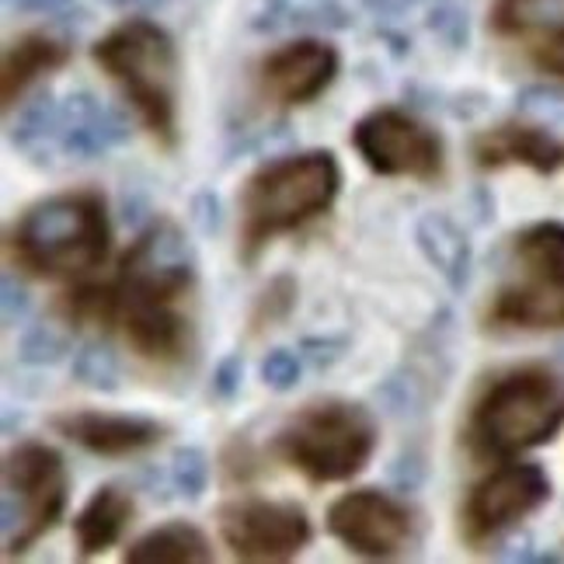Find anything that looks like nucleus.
Returning a JSON list of instances; mask_svg holds the SVG:
<instances>
[{"label": "nucleus", "mask_w": 564, "mask_h": 564, "mask_svg": "<svg viewBox=\"0 0 564 564\" xmlns=\"http://www.w3.org/2000/svg\"><path fill=\"white\" fill-rule=\"evenodd\" d=\"M70 356V338L56 332L53 324H35L18 341V359L25 366H56Z\"/></svg>", "instance_id": "obj_29"}, {"label": "nucleus", "mask_w": 564, "mask_h": 564, "mask_svg": "<svg viewBox=\"0 0 564 564\" xmlns=\"http://www.w3.org/2000/svg\"><path fill=\"white\" fill-rule=\"evenodd\" d=\"M404 4H408V0H366V8H370L373 14H380V18H394V14H401Z\"/></svg>", "instance_id": "obj_42"}, {"label": "nucleus", "mask_w": 564, "mask_h": 564, "mask_svg": "<svg viewBox=\"0 0 564 564\" xmlns=\"http://www.w3.org/2000/svg\"><path fill=\"white\" fill-rule=\"evenodd\" d=\"M408 4H415V0H408Z\"/></svg>", "instance_id": "obj_43"}, {"label": "nucleus", "mask_w": 564, "mask_h": 564, "mask_svg": "<svg viewBox=\"0 0 564 564\" xmlns=\"http://www.w3.org/2000/svg\"><path fill=\"white\" fill-rule=\"evenodd\" d=\"M32 314V296L29 290L21 286V282L8 272L4 275V328H18V324H25Z\"/></svg>", "instance_id": "obj_39"}, {"label": "nucleus", "mask_w": 564, "mask_h": 564, "mask_svg": "<svg viewBox=\"0 0 564 564\" xmlns=\"http://www.w3.org/2000/svg\"><path fill=\"white\" fill-rule=\"evenodd\" d=\"M509 262L519 279L564 286V220H533L509 237Z\"/></svg>", "instance_id": "obj_21"}, {"label": "nucleus", "mask_w": 564, "mask_h": 564, "mask_svg": "<svg viewBox=\"0 0 564 564\" xmlns=\"http://www.w3.org/2000/svg\"><path fill=\"white\" fill-rule=\"evenodd\" d=\"M491 35L533 46L564 35V0H495L488 11Z\"/></svg>", "instance_id": "obj_23"}, {"label": "nucleus", "mask_w": 564, "mask_h": 564, "mask_svg": "<svg viewBox=\"0 0 564 564\" xmlns=\"http://www.w3.org/2000/svg\"><path fill=\"white\" fill-rule=\"evenodd\" d=\"M220 533L230 557L248 564H282L311 547L314 523L303 506L279 498H230L216 509Z\"/></svg>", "instance_id": "obj_11"}, {"label": "nucleus", "mask_w": 564, "mask_h": 564, "mask_svg": "<svg viewBox=\"0 0 564 564\" xmlns=\"http://www.w3.org/2000/svg\"><path fill=\"white\" fill-rule=\"evenodd\" d=\"M415 245L425 262L443 275L449 293H464L470 286V269H474V245L467 230L453 220L449 213H422L415 224Z\"/></svg>", "instance_id": "obj_20"}, {"label": "nucleus", "mask_w": 564, "mask_h": 564, "mask_svg": "<svg viewBox=\"0 0 564 564\" xmlns=\"http://www.w3.org/2000/svg\"><path fill=\"white\" fill-rule=\"evenodd\" d=\"M50 429L77 449L101 460H129L164 443L167 425L150 415H126V411L67 408L50 415Z\"/></svg>", "instance_id": "obj_14"}, {"label": "nucleus", "mask_w": 564, "mask_h": 564, "mask_svg": "<svg viewBox=\"0 0 564 564\" xmlns=\"http://www.w3.org/2000/svg\"><path fill=\"white\" fill-rule=\"evenodd\" d=\"M341 74V53L328 39L300 35L265 53L254 67V91L275 108L314 105Z\"/></svg>", "instance_id": "obj_13"}, {"label": "nucleus", "mask_w": 564, "mask_h": 564, "mask_svg": "<svg viewBox=\"0 0 564 564\" xmlns=\"http://www.w3.org/2000/svg\"><path fill=\"white\" fill-rule=\"evenodd\" d=\"M470 161L481 171L527 167L551 178L564 167V140L540 122H502L470 137Z\"/></svg>", "instance_id": "obj_15"}, {"label": "nucleus", "mask_w": 564, "mask_h": 564, "mask_svg": "<svg viewBox=\"0 0 564 564\" xmlns=\"http://www.w3.org/2000/svg\"><path fill=\"white\" fill-rule=\"evenodd\" d=\"M126 564H209L213 544L209 536L185 519H171L154 530H147L122 551Z\"/></svg>", "instance_id": "obj_22"}, {"label": "nucleus", "mask_w": 564, "mask_h": 564, "mask_svg": "<svg viewBox=\"0 0 564 564\" xmlns=\"http://www.w3.org/2000/svg\"><path fill=\"white\" fill-rule=\"evenodd\" d=\"M481 328L491 335L516 332H561L564 328V286L530 282L512 275L485 303Z\"/></svg>", "instance_id": "obj_17"}, {"label": "nucleus", "mask_w": 564, "mask_h": 564, "mask_svg": "<svg viewBox=\"0 0 564 564\" xmlns=\"http://www.w3.org/2000/svg\"><path fill=\"white\" fill-rule=\"evenodd\" d=\"M516 112L523 116H564V91L557 88H547V84H530L516 95Z\"/></svg>", "instance_id": "obj_35"}, {"label": "nucleus", "mask_w": 564, "mask_h": 564, "mask_svg": "<svg viewBox=\"0 0 564 564\" xmlns=\"http://www.w3.org/2000/svg\"><path fill=\"white\" fill-rule=\"evenodd\" d=\"M112 224L98 188H70L32 203L8 227L11 269L39 282H80L108 262Z\"/></svg>", "instance_id": "obj_3"}, {"label": "nucleus", "mask_w": 564, "mask_h": 564, "mask_svg": "<svg viewBox=\"0 0 564 564\" xmlns=\"http://www.w3.org/2000/svg\"><path fill=\"white\" fill-rule=\"evenodd\" d=\"M137 516V502L133 495L119 485H101L91 491L88 502L80 506V512L74 516V544L77 554L84 561H91L105 551H112L122 533L129 530Z\"/></svg>", "instance_id": "obj_19"}, {"label": "nucleus", "mask_w": 564, "mask_h": 564, "mask_svg": "<svg viewBox=\"0 0 564 564\" xmlns=\"http://www.w3.org/2000/svg\"><path fill=\"white\" fill-rule=\"evenodd\" d=\"M167 477H171V485H175V491L182 498H188V502H199V498L206 495V488H209V457H206V449L178 446L175 453H171Z\"/></svg>", "instance_id": "obj_28"}, {"label": "nucleus", "mask_w": 564, "mask_h": 564, "mask_svg": "<svg viewBox=\"0 0 564 564\" xmlns=\"http://www.w3.org/2000/svg\"><path fill=\"white\" fill-rule=\"evenodd\" d=\"M91 63L116 84L143 133L164 154H175L182 143V53L175 35L154 18H126L95 42Z\"/></svg>", "instance_id": "obj_5"}, {"label": "nucleus", "mask_w": 564, "mask_h": 564, "mask_svg": "<svg viewBox=\"0 0 564 564\" xmlns=\"http://www.w3.org/2000/svg\"><path fill=\"white\" fill-rule=\"evenodd\" d=\"M425 25L436 32L443 39V46H449V50L460 53L470 46V18L464 8L453 4V0H440V4L429 11Z\"/></svg>", "instance_id": "obj_31"}, {"label": "nucleus", "mask_w": 564, "mask_h": 564, "mask_svg": "<svg viewBox=\"0 0 564 564\" xmlns=\"http://www.w3.org/2000/svg\"><path fill=\"white\" fill-rule=\"evenodd\" d=\"M220 460H224V474H227L230 485H248L251 477H258V470H262L251 440L241 436V432H237V436L224 446V457Z\"/></svg>", "instance_id": "obj_33"}, {"label": "nucleus", "mask_w": 564, "mask_h": 564, "mask_svg": "<svg viewBox=\"0 0 564 564\" xmlns=\"http://www.w3.org/2000/svg\"><path fill=\"white\" fill-rule=\"evenodd\" d=\"M341 195V164L332 150H300L258 164L237 192V258L254 265L279 237L321 220Z\"/></svg>", "instance_id": "obj_4"}, {"label": "nucleus", "mask_w": 564, "mask_h": 564, "mask_svg": "<svg viewBox=\"0 0 564 564\" xmlns=\"http://www.w3.org/2000/svg\"><path fill=\"white\" fill-rule=\"evenodd\" d=\"M70 502V474L63 453L42 440H25L4 453V498L0 530L4 557L29 554L42 536L59 527Z\"/></svg>", "instance_id": "obj_7"}, {"label": "nucleus", "mask_w": 564, "mask_h": 564, "mask_svg": "<svg viewBox=\"0 0 564 564\" xmlns=\"http://www.w3.org/2000/svg\"><path fill=\"white\" fill-rule=\"evenodd\" d=\"M258 377L275 394H290L303 380V362L293 349H269L262 362H258Z\"/></svg>", "instance_id": "obj_30"}, {"label": "nucleus", "mask_w": 564, "mask_h": 564, "mask_svg": "<svg viewBox=\"0 0 564 564\" xmlns=\"http://www.w3.org/2000/svg\"><path fill=\"white\" fill-rule=\"evenodd\" d=\"M387 477H390V485H394L398 491H404V495L419 491L425 485V477H429V457L419 446H408V449L398 453L394 460H390Z\"/></svg>", "instance_id": "obj_32"}, {"label": "nucleus", "mask_w": 564, "mask_h": 564, "mask_svg": "<svg viewBox=\"0 0 564 564\" xmlns=\"http://www.w3.org/2000/svg\"><path fill=\"white\" fill-rule=\"evenodd\" d=\"M324 527L349 554L362 561H390L415 540V512L394 491L352 488L328 506Z\"/></svg>", "instance_id": "obj_12"}, {"label": "nucleus", "mask_w": 564, "mask_h": 564, "mask_svg": "<svg viewBox=\"0 0 564 564\" xmlns=\"http://www.w3.org/2000/svg\"><path fill=\"white\" fill-rule=\"evenodd\" d=\"M116 328L150 370H182L195 356L188 303L199 286V262L167 251L129 254L116 269Z\"/></svg>", "instance_id": "obj_1"}, {"label": "nucleus", "mask_w": 564, "mask_h": 564, "mask_svg": "<svg viewBox=\"0 0 564 564\" xmlns=\"http://www.w3.org/2000/svg\"><path fill=\"white\" fill-rule=\"evenodd\" d=\"M129 119L91 91H70L59 101L53 150L70 161H98L129 143Z\"/></svg>", "instance_id": "obj_16"}, {"label": "nucleus", "mask_w": 564, "mask_h": 564, "mask_svg": "<svg viewBox=\"0 0 564 564\" xmlns=\"http://www.w3.org/2000/svg\"><path fill=\"white\" fill-rule=\"evenodd\" d=\"M352 150L380 178H404L432 185L446 175V143L436 126L411 108L377 105L352 126Z\"/></svg>", "instance_id": "obj_8"}, {"label": "nucleus", "mask_w": 564, "mask_h": 564, "mask_svg": "<svg viewBox=\"0 0 564 564\" xmlns=\"http://www.w3.org/2000/svg\"><path fill=\"white\" fill-rule=\"evenodd\" d=\"M192 224L199 227L203 234H216V230L224 227V203H220V195H216L213 188L195 192V199H192Z\"/></svg>", "instance_id": "obj_38"}, {"label": "nucleus", "mask_w": 564, "mask_h": 564, "mask_svg": "<svg viewBox=\"0 0 564 564\" xmlns=\"http://www.w3.org/2000/svg\"><path fill=\"white\" fill-rule=\"evenodd\" d=\"M561 359H564V349H561Z\"/></svg>", "instance_id": "obj_44"}, {"label": "nucleus", "mask_w": 564, "mask_h": 564, "mask_svg": "<svg viewBox=\"0 0 564 564\" xmlns=\"http://www.w3.org/2000/svg\"><path fill=\"white\" fill-rule=\"evenodd\" d=\"M70 377H74V383L98 390V394H116V390L122 387L119 359L101 341H84L80 345V349L74 352V362H70Z\"/></svg>", "instance_id": "obj_27"}, {"label": "nucleus", "mask_w": 564, "mask_h": 564, "mask_svg": "<svg viewBox=\"0 0 564 564\" xmlns=\"http://www.w3.org/2000/svg\"><path fill=\"white\" fill-rule=\"evenodd\" d=\"M56 116H59V101L50 91L35 95V101L21 108L18 122L8 129L11 147L21 150V154H29V158H39L42 150L50 154V150H53V133H56Z\"/></svg>", "instance_id": "obj_25"}, {"label": "nucleus", "mask_w": 564, "mask_h": 564, "mask_svg": "<svg viewBox=\"0 0 564 564\" xmlns=\"http://www.w3.org/2000/svg\"><path fill=\"white\" fill-rule=\"evenodd\" d=\"M241 387H245V356L241 352H230V356H224L220 362H216L209 390H213L216 401L230 404L237 394H241Z\"/></svg>", "instance_id": "obj_36"}, {"label": "nucleus", "mask_w": 564, "mask_h": 564, "mask_svg": "<svg viewBox=\"0 0 564 564\" xmlns=\"http://www.w3.org/2000/svg\"><path fill=\"white\" fill-rule=\"evenodd\" d=\"M527 53L540 74H551L554 80H564V35L533 42V46H527Z\"/></svg>", "instance_id": "obj_37"}, {"label": "nucleus", "mask_w": 564, "mask_h": 564, "mask_svg": "<svg viewBox=\"0 0 564 564\" xmlns=\"http://www.w3.org/2000/svg\"><path fill=\"white\" fill-rule=\"evenodd\" d=\"M564 377L547 362H516L481 380L460 422V446L477 464H506L557 440Z\"/></svg>", "instance_id": "obj_2"}, {"label": "nucleus", "mask_w": 564, "mask_h": 564, "mask_svg": "<svg viewBox=\"0 0 564 564\" xmlns=\"http://www.w3.org/2000/svg\"><path fill=\"white\" fill-rule=\"evenodd\" d=\"M551 495L554 485L544 467L533 460H506L467 491L457 512V533L470 551H481L544 509Z\"/></svg>", "instance_id": "obj_9"}, {"label": "nucleus", "mask_w": 564, "mask_h": 564, "mask_svg": "<svg viewBox=\"0 0 564 564\" xmlns=\"http://www.w3.org/2000/svg\"><path fill=\"white\" fill-rule=\"evenodd\" d=\"M380 446L377 415L366 404L349 398H321L296 408L282 419L275 436L269 440V453L296 470L303 481L341 485L370 467Z\"/></svg>", "instance_id": "obj_6"}, {"label": "nucleus", "mask_w": 564, "mask_h": 564, "mask_svg": "<svg viewBox=\"0 0 564 564\" xmlns=\"http://www.w3.org/2000/svg\"><path fill=\"white\" fill-rule=\"evenodd\" d=\"M453 338H457V317L446 307L436 311V317L411 338L401 362L373 390L390 419L419 422L436 408L453 380V370H457Z\"/></svg>", "instance_id": "obj_10"}, {"label": "nucleus", "mask_w": 564, "mask_h": 564, "mask_svg": "<svg viewBox=\"0 0 564 564\" xmlns=\"http://www.w3.org/2000/svg\"><path fill=\"white\" fill-rule=\"evenodd\" d=\"M352 338L349 335H307L300 338V356L307 359L314 370H332L335 362L345 359Z\"/></svg>", "instance_id": "obj_34"}, {"label": "nucleus", "mask_w": 564, "mask_h": 564, "mask_svg": "<svg viewBox=\"0 0 564 564\" xmlns=\"http://www.w3.org/2000/svg\"><path fill=\"white\" fill-rule=\"evenodd\" d=\"M8 4L21 14H56L70 4V0H8Z\"/></svg>", "instance_id": "obj_40"}, {"label": "nucleus", "mask_w": 564, "mask_h": 564, "mask_svg": "<svg viewBox=\"0 0 564 564\" xmlns=\"http://www.w3.org/2000/svg\"><path fill=\"white\" fill-rule=\"evenodd\" d=\"M300 303V282L290 272H279L269 279V286L254 296L251 311H248V335H262L269 328L286 324Z\"/></svg>", "instance_id": "obj_26"}, {"label": "nucleus", "mask_w": 564, "mask_h": 564, "mask_svg": "<svg viewBox=\"0 0 564 564\" xmlns=\"http://www.w3.org/2000/svg\"><path fill=\"white\" fill-rule=\"evenodd\" d=\"M101 4H108V8H116V11H158V8H164L167 0H101Z\"/></svg>", "instance_id": "obj_41"}, {"label": "nucleus", "mask_w": 564, "mask_h": 564, "mask_svg": "<svg viewBox=\"0 0 564 564\" xmlns=\"http://www.w3.org/2000/svg\"><path fill=\"white\" fill-rule=\"evenodd\" d=\"M282 29H314V32H341L352 29V11L335 0H265L262 11L251 18V32H282Z\"/></svg>", "instance_id": "obj_24"}, {"label": "nucleus", "mask_w": 564, "mask_h": 564, "mask_svg": "<svg viewBox=\"0 0 564 564\" xmlns=\"http://www.w3.org/2000/svg\"><path fill=\"white\" fill-rule=\"evenodd\" d=\"M70 56L74 50L67 39H56L50 32L18 35L4 50V63H0V101H4V112H11L35 80L67 67Z\"/></svg>", "instance_id": "obj_18"}]
</instances>
